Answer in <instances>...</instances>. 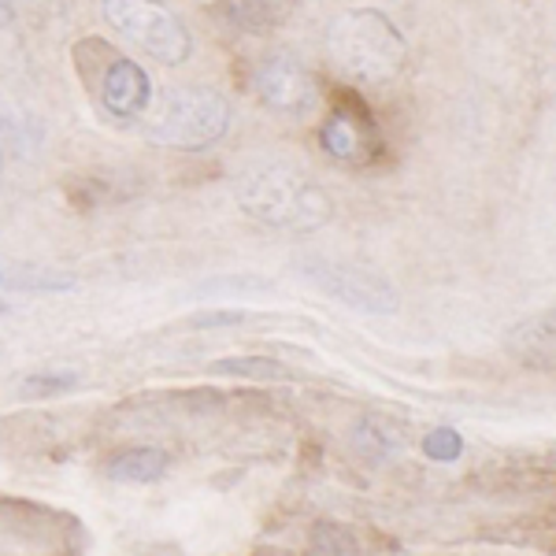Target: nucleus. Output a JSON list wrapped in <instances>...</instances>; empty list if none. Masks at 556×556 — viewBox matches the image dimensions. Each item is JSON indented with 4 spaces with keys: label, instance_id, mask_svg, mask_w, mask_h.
Wrapping results in <instances>:
<instances>
[{
    "label": "nucleus",
    "instance_id": "nucleus-9",
    "mask_svg": "<svg viewBox=\"0 0 556 556\" xmlns=\"http://www.w3.org/2000/svg\"><path fill=\"white\" fill-rule=\"evenodd\" d=\"M0 286L20 293H67L78 286L75 275L52 271V267L20 264V260H0Z\"/></svg>",
    "mask_w": 556,
    "mask_h": 556
},
{
    "label": "nucleus",
    "instance_id": "nucleus-3",
    "mask_svg": "<svg viewBox=\"0 0 556 556\" xmlns=\"http://www.w3.org/2000/svg\"><path fill=\"white\" fill-rule=\"evenodd\" d=\"M149 112V108H146ZM141 127L152 141L172 149H208L227 134L230 127V104L219 89L208 86H182L167 89L164 97H156V108L141 119Z\"/></svg>",
    "mask_w": 556,
    "mask_h": 556
},
{
    "label": "nucleus",
    "instance_id": "nucleus-4",
    "mask_svg": "<svg viewBox=\"0 0 556 556\" xmlns=\"http://www.w3.org/2000/svg\"><path fill=\"white\" fill-rule=\"evenodd\" d=\"M104 20L130 45H138L141 52L167 67L186 64L193 52L190 30L160 0H104Z\"/></svg>",
    "mask_w": 556,
    "mask_h": 556
},
{
    "label": "nucleus",
    "instance_id": "nucleus-1",
    "mask_svg": "<svg viewBox=\"0 0 556 556\" xmlns=\"http://www.w3.org/2000/svg\"><path fill=\"white\" fill-rule=\"evenodd\" d=\"M235 197L245 215L267 223V227L293 230V235L327 227L334 215V201L319 186V178L290 164L245 167L235 182Z\"/></svg>",
    "mask_w": 556,
    "mask_h": 556
},
{
    "label": "nucleus",
    "instance_id": "nucleus-13",
    "mask_svg": "<svg viewBox=\"0 0 556 556\" xmlns=\"http://www.w3.org/2000/svg\"><path fill=\"white\" fill-rule=\"evenodd\" d=\"M312 549H316V553L349 556V553H364V545L356 542V534H353V531H345V527L319 523L316 531H312Z\"/></svg>",
    "mask_w": 556,
    "mask_h": 556
},
{
    "label": "nucleus",
    "instance_id": "nucleus-16",
    "mask_svg": "<svg viewBox=\"0 0 556 556\" xmlns=\"http://www.w3.org/2000/svg\"><path fill=\"white\" fill-rule=\"evenodd\" d=\"M356 445H364V450H371V453H390L393 445H401V438H393L390 427L375 424V419H361V427H356Z\"/></svg>",
    "mask_w": 556,
    "mask_h": 556
},
{
    "label": "nucleus",
    "instance_id": "nucleus-10",
    "mask_svg": "<svg viewBox=\"0 0 556 556\" xmlns=\"http://www.w3.org/2000/svg\"><path fill=\"white\" fill-rule=\"evenodd\" d=\"M298 8V0H223L219 15L238 30H271L286 23Z\"/></svg>",
    "mask_w": 556,
    "mask_h": 556
},
{
    "label": "nucleus",
    "instance_id": "nucleus-22",
    "mask_svg": "<svg viewBox=\"0 0 556 556\" xmlns=\"http://www.w3.org/2000/svg\"><path fill=\"white\" fill-rule=\"evenodd\" d=\"M4 312H8V304H4V301H0V316H4Z\"/></svg>",
    "mask_w": 556,
    "mask_h": 556
},
{
    "label": "nucleus",
    "instance_id": "nucleus-5",
    "mask_svg": "<svg viewBox=\"0 0 556 556\" xmlns=\"http://www.w3.org/2000/svg\"><path fill=\"white\" fill-rule=\"evenodd\" d=\"M298 271L308 278L316 290L327 298L342 301L345 308L367 312V316H393L397 312V290L386 282L382 275L367 271L361 264H349V260H330V256H304L298 260Z\"/></svg>",
    "mask_w": 556,
    "mask_h": 556
},
{
    "label": "nucleus",
    "instance_id": "nucleus-15",
    "mask_svg": "<svg viewBox=\"0 0 556 556\" xmlns=\"http://www.w3.org/2000/svg\"><path fill=\"white\" fill-rule=\"evenodd\" d=\"M424 453L430 456V460H438V464H450V460H456V456L464 453V438L456 434L453 427H438V430H430V434L424 438Z\"/></svg>",
    "mask_w": 556,
    "mask_h": 556
},
{
    "label": "nucleus",
    "instance_id": "nucleus-14",
    "mask_svg": "<svg viewBox=\"0 0 556 556\" xmlns=\"http://www.w3.org/2000/svg\"><path fill=\"white\" fill-rule=\"evenodd\" d=\"M78 386V375L71 371H41V375H30L23 382V393L26 397H56V393H67Z\"/></svg>",
    "mask_w": 556,
    "mask_h": 556
},
{
    "label": "nucleus",
    "instance_id": "nucleus-20",
    "mask_svg": "<svg viewBox=\"0 0 556 556\" xmlns=\"http://www.w3.org/2000/svg\"><path fill=\"white\" fill-rule=\"evenodd\" d=\"M15 23V0H0V26Z\"/></svg>",
    "mask_w": 556,
    "mask_h": 556
},
{
    "label": "nucleus",
    "instance_id": "nucleus-19",
    "mask_svg": "<svg viewBox=\"0 0 556 556\" xmlns=\"http://www.w3.org/2000/svg\"><path fill=\"white\" fill-rule=\"evenodd\" d=\"M26 4H30L34 12H41V15H52V20H60V15H67L71 8H75V0H26Z\"/></svg>",
    "mask_w": 556,
    "mask_h": 556
},
{
    "label": "nucleus",
    "instance_id": "nucleus-18",
    "mask_svg": "<svg viewBox=\"0 0 556 556\" xmlns=\"http://www.w3.org/2000/svg\"><path fill=\"white\" fill-rule=\"evenodd\" d=\"M235 323H245V312H204L190 319V327H235Z\"/></svg>",
    "mask_w": 556,
    "mask_h": 556
},
{
    "label": "nucleus",
    "instance_id": "nucleus-7",
    "mask_svg": "<svg viewBox=\"0 0 556 556\" xmlns=\"http://www.w3.org/2000/svg\"><path fill=\"white\" fill-rule=\"evenodd\" d=\"M253 86L260 101L282 115H308L319 104V86L308 67H301L290 56H271L256 67Z\"/></svg>",
    "mask_w": 556,
    "mask_h": 556
},
{
    "label": "nucleus",
    "instance_id": "nucleus-17",
    "mask_svg": "<svg viewBox=\"0 0 556 556\" xmlns=\"http://www.w3.org/2000/svg\"><path fill=\"white\" fill-rule=\"evenodd\" d=\"M223 375H260V379H286V371L275 361H223L215 364Z\"/></svg>",
    "mask_w": 556,
    "mask_h": 556
},
{
    "label": "nucleus",
    "instance_id": "nucleus-8",
    "mask_svg": "<svg viewBox=\"0 0 556 556\" xmlns=\"http://www.w3.org/2000/svg\"><path fill=\"white\" fill-rule=\"evenodd\" d=\"M101 93H104V104L112 108L115 115H123V119L141 115L152 104L149 75L138 64H130V60H115V64L108 67Z\"/></svg>",
    "mask_w": 556,
    "mask_h": 556
},
{
    "label": "nucleus",
    "instance_id": "nucleus-11",
    "mask_svg": "<svg viewBox=\"0 0 556 556\" xmlns=\"http://www.w3.org/2000/svg\"><path fill=\"white\" fill-rule=\"evenodd\" d=\"M508 349L523 361L527 367H553V312L545 316H534L508 334Z\"/></svg>",
    "mask_w": 556,
    "mask_h": 556
},
{
    "label": "nucleus",
    "instance_id": "nucleus-2",
    "mask_svg": "<svg viewBox=\"0 0 556 556\" xmlns=\"http://www.w3.org/2000/svg\"><path fill=\"white\" fill-rule=\"evenodd\" d=\"M327 60L349 83L379 86L405 67L408 45L382 12L356 8L327 26Z\"/></svg>",
    "mask_w": 556,
    "mask_h": 556
},
{
    "label": "nucleus",
    "instance_id": "nucleus-21",
    "mask_svg": "<svg viewBox=\"0 0 556 556\" xmlns=\"http://www.w3.org/2000/svg\"><path fill=\"white\" fill-rule=\"evenodd\" d=\"M4 156H8V149H4V146H0V172H4Z\"/></svg>",
    "mask_w": 556,
    "mask_h": 556
},
{
    "label": "nucleus",
    "instance_id": "nucleus-12",
    "mask_svg": "<svg viewBox=\"0 0 556 556\" xmlns=\"http://www.w3.org/2000/svg\"><path fill=\"white\" fill-rule=\"evenodd\" d=\"M167 471V453L164 450H127L108 464V479L112 482H134V486H146L156 482Z\"/></svg>",
    "mask_w": 556,
    "mask_h": 556
},
{
    "label": "nucleus",
    "instance_id": "nucleus-6",
    "mask_svg": "<svg viewBox=\"0 0 556 556\" xmlns=\"http://www.w3.org/2000/svg\"><path fill=\"white\" fill-rule=\"evenodd\" d=\"M319 141L330 156L345 160V164H371L382 156V134L375 127L371 112L361 101H353V93H338L319 130Z\"/></svg>",
    "mask_w": 556,
    "mask_h": 556
}]
</instances>
